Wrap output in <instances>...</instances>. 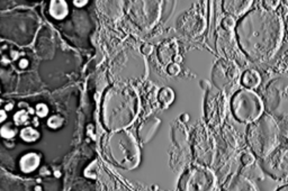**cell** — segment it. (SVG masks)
<instances>
[{"mask_svg":"<svg viewBox=\"0 0 288 191\" xmlns=\"http://www.w3.org/2000/svg\"><path fill=\"white\" fill-rule=\"evenodd\" d=\"M21 138L24 139V141H26V142H34L40 137V133L36 130H34V128L27 127V128H24V130L21 131Z\"/></svg>","mask_w":288,"mask_h":191,"instance_id":"13","label":"cell"},{"mask_svg":"<svg viewBox=\"0 0 288 191\" xmlns=\"http://www.w3.org/2000/svg\"><path fill=\"white\" fill-rule=\"evenodd\" d=\"M260 168L271 179L288 183V145L278 146L274 152L261 160Z\"/></svg>","mask_w":288,"mask_h":191,"instance_id":"5","label":"cell"},{"mask_svg":"<svg viewBox=\"0 0 288 191\" xmlns=\"http://www.w3.org/2000/svg\"><path fill=\"white\" fill-rule=\"evenodd\" d=\"M226 191H258L256 187L249 179L242 175H236L228 183Z\"/></svg>","mask_w":288,"mask_h":191,"instance_id":"10","label":"cell"},{"mask_svg":"<svg viewBox=\"0 0 288 191\" xmlns=\"http://www.w3.org/2000/svg\"><path fill=\"white\" fill-rule=\"evenodd\" d=\"M216 177L213 171L204 167H196L188 171L184 182V191H214Z\"/></svg>","mask_w":288,"mask_h":191,"instance_id":"6","label":"cell"},{"mask_svg":"<svg viewBox=\"0 0 288 191\" xmlns=\"http://www.w3.org/2000/svg\"><path fill=\"white\" fill-rule=\"evenodd\" d=\"M241 162L245 165H250L253 162V155H251L250 153H243L241 156Z\"/></svg>","mask_w":288,"mask_h":191,"instance_id":"16","label":"cell"},{"mask_svg":"<svg viewBox=\"0 0 288 191\" xmlns=\"http://www.w3.org/2000/svg\"><path fill=\"white\" fill-rule=\"evenodd\" d=\"M88 3V1H73V5L75 6H78V7H82Z\"/></svg>","mask_w":288,"mask_h":191,"instance_id":"21","label":"cell"},{"mask_svg":"<svg viewBox=\"0 0 288 191\" xmlns=\"http://www.w3.org/2000/svg\"><path fill=\"white\" fill-rule=\"evenodd\" d=\"M26 119H27V115L25 112L17 113L16 116H15V120H16V124H18V125L24 123Z\"/></svg>","mask_w":288,"mask_h":191,"instance_id":"18","label":"cell"},{"mask_svg":"<svg viewBox=\"0 0 288 191\" xmlns=\"http://www.w3.org/2000/svg\"><path fill=\"white\" fill-rule=\"evenodd\" d=\"M26 65H27V61L26 60H24V61L21 62V68H26Z\"/></svg>","mask_w":288,"mask_h":191,"instance_id":"23","label":"cell"},{"mask_svg":"<svg viewBox=\"0 0 288 191\" xmlns=\"http://www.w3.org/2000/svg\"><path fill=\"white\" fill-rule=\"evenodd\" d=\"M265 110L272 118L288 120V76L269 79L262 94Z\"/></svg>","mask_w":288,"mask_h":191,"instance_id":"3","label":"cell"},{"mask_svg":"<svg viewBox=\"0 0 288 191\" xmlns=\"http://www.w3.org/2000/svg\"><path fill=\"white\" fill-rule=\"evenodd\" d=\"M40 157L34 153H29L21 160V168L24 172H32L39 167Z\"/></svg>","mask_w":288,"mask_h":191,"instance_id":"11","label":"cell"},{"mask_svg":"<svg viewBox=\"0 0 288 191\" xmlns=\"http://www.w3.org/2000/svg\"><path fill=\"white\" fill-rule=\"evenodd\" d=\"M50 13L55 19H62L68 15V5L64 1H52L50 6Z\"/></svg>","mask_w":288,"mask_h":191,"instance_id":"12","label":"cell"},{"mask_svg":"<svg viewBox=\"0 0 288 191\" xmlns=\"http://www.w3.org/2000/svg\"><path fill=\"white\" fill-rule=\"evenodd\" d=\"M6 119V113L3 110H0V123H2Z\"/></svg>","mask_w":288,"mask_h":191,"instance_id":"20","label":"cell"},{"mask_svg":"<svg viewBox=\"0 0 288 191\" xmlns=\"http://www.w3.org/2000/svg\"><path fill=\"white\" fill-rule=\"evenodd\" d=\"M235 38L249 60L262 63L278 52L284 38V24L275 10L257 7L250 9L235 23Z\"/></svg>","mask_w":288,"mask_h":191,"instance_id":"1","label":"cell"},{"mask_svg":"<svg viewBox=\"0 0 288 191\" xmlns=\"http://www.w3.org/2000/svg\"><path fill=\"white\" fill-rule=\"evenodd\" d=\"M223 26L225 28H232L233 26H235V21H234V18L231 17V16H227L225 17L223 19Z\"/></svg>","mask_w":288,"mask_h":191,"instance_id":"17","label":"cell"},{"mask_svg":"<svg viewBox=\"0 0 288 191\" xmlns=\"http://www.w3.org/2000/svg\"><path fill=\"white\" fill-rule=\"evenodd\" d=\"M252 5V1L250 0H231V1L223 2V9L228 16L231 17H242L247 12H249Z\"/></svg>","mask_w":288,"mask_h":191,"instance_id":"8","label":"cell"},{"mask_svg":"<svg viewBox=\"0 0 288 191\" xmlns=\"http://www.w3.org/2000/svg\"><path fill=\"white\" fill-rule=\"evenodd\" d=\"M62 123H63V119H62L61 117H59V116L51 117V118L49 119V122H47V124H49V126L51 128H58V127H60L61 125H62Z\"/></svg>","mask_w":288,"mask_h":191,"instance_id":"14","label":"cell"},{"mask_svg":"<svg viewBox=\"0 0 288 191\" xmlns=\"http://www.w3.org/2000/svg\"><path fill=\"white\" fill-rule=\"evenodd\" d=\"M247 143L253 155L260 161L274 152L280 143V131L276 119L264 114L256 122L249 124Z\"/></svg>","mask_w":288,"mask_h":191,"instance_id":"2","label":"cell"},{"mask_svg":"<svg viewBox=\"0 0 288 191\" xmlns=\"http://www.w3.org/2000/svg\"><path fill=\"white\" fill-rule=\"evenodd\" d=\"M0 133H1V136L6 138H12L13 136H15V131L10 130L9 127H2Z\"/></svg>","mask_w":288,"mask_h":191,"instance_id":"15","label":"cell"},{"mask_svg":"<svg viewBox=\"0 0 288 191\" xmlns=\"http://www.w3.org/2000/svg\"><path fill=\"white\" fill-rule=\"evenodd\" d=\"M241 73L238 67L230 61L221 60L215 63L212 71L214 86L221 90H228L240 81Z\"/></svg>","mask_w":288,"mask_h":191,"instance_id":"7","label":"cell"},{"mask_svg":"<svg viewBox=\"0 0 288 191\" xmlns=\"http://www.w3.org/2000/svg\"><path fill=\"white\" fill-rule=\"evenodd\" d=\"M36 112H38V114L41 117H44V116L47 115L49 109H47V107L44 104H40V105H38V107H36Z\"/></svg>","mask_w":288,"mask_h":191,"instance_id":"19","label":"cell"},{"mask_svg":"<svg viewBox=\"0 0 288 191\" xmlns=\"http://www.w3.org/2000/svg\"><path fill=\"white\" fill-rule=\"evenodd\" d=\"M36 191H42V189H41L40 187H36Z\"/></svg>","mask_w":288,"mask_h":191,"instance_id":"24","label":"cell"},{"mask_svg":"<svg viewBox=\"0 0 288 191\" xmlns=\"http://www.w3.org/2000/svg\"><path fill=\"white\" fill-rule=\"evenodd\" d=\"M240 83L242 84V87L245 88V89L253 90L260 86L261 76L259 75V72L256 71V70L248 69L241 75Z\"/></svg>","mask_w":288,"mask_h":191,"instance_id":"9","label":"cell"},{"mask_svg":"<svg viewBox=\"0 0 288 191\" xmlns=\"http://www.w3.org/2000/svg\"><path fill=\"white\" fill-rule=\"evenodd\" d=\"M231 112L240 123L251 124L264 115V101L253 90L240 89L231 98Z\"/></svg>","mask_w":288,"mask_h":191,"instance_id":"4","label":"cell"},{"mask_svg":"<svg viewBox=\"0 0 288 191\" xmlns=\"http://www.w3.org/2000/svg\"><path fill=\"white\" fill-rule=\"evenodd\" d=\"M276 191H288V183H286V185H284L282 187H279V188L277 189Z\"/></svg>","mask_w":288,"mask_h":191,"instance_id":"22","label":"cell"}]
</instances>
